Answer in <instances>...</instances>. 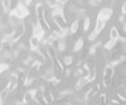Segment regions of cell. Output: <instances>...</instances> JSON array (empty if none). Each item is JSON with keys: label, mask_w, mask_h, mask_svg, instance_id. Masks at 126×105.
Returning <instances> with one entry per match:
<instances>
[{"label": "cell", "mask_w": 126, "mask_h": 105, "mask_svg": "<svg viewBox=\"0 0 126 105\" xmlns=\"http://www.w3.org/2000/svg\"><path fill=\"white\" fill-rule=\"evenodd\" d=\"M35 17H37L35 21H37L39 25H42L46 30H51L53 25H51L50 18L46 16V12H45V9H43L42 3H38V4L35 5Z\"/></svg>", "instance_id": "6da1fadb"}, {"label": "cell", "mask_w": 126, "mask_h": 105, "mask_svg": "<svg viewBox=\"0 0 126 105\" xmlns=\"http://www.w3.org/2000/svg\"><path fill=\"white\" fill-rule=\"evenodd\" d=\"M29 13H30V11L28 9V7L24 4L22 1H18L17 4H16L15 8H12L9 11V15L12 17H16V18H18V20H22V18H25L29 16Z\"/></svg>", "instance_id": "7a4b0ae2"}, {"label": "cell", "mask_w": 126, "mask_h": 105, "mask_svg": "<svg viewBox=\"0 0 126 105\" xmlns=\"http://www.w3.org/2000/svg\"><path fill=\"white\" fill-rule=\"evenodd\" d=\"M25 32H26V26H25V24H24L22 21H20V22H17L16 24V26L13 29H12V34H11V38H12V42H17L20 38H21L24 34H25Z\"/></svg>", "instance_id": "3957f363"}, {"label": "cell", "mask_w": 126, "mask_h": 105, "mask_svg": "<svg viewBox=\"0 0 126 105\" xmlns=\"http://www.w3.org/2000/svg\"><path fill=\"white\" fill-rule=\"evenodd\" d=\"M114 74V67L112 64H106L104 67V74H102V85L104 87H110Z\"/></svg>", "instance_id": "277c9868"}, {"label": "cell", "mask_w": 126, "mask_h": 105, "mask_svg": "<svg viewBox=\"0 0 126 105\" xmlns=\"http://www.w3.org/2000/svg\"><path fill=\"white\" fill-rule=\"evenodd\" d=\"M105 25H106V21H105V20H102V18H100V17H97V20H96V25H94V30H93V32L88 36V40H89V41L96 40L97 36L100 34V32L105 28Z\"/></svg>", "instance_id": "5b68a950"}, {"label": "cell", "mask_w": 126, "mask_h": 105, "mask_svg": "<svg viewBox=\"0 0 126 105\" xmlns=\"http://www.w3.org/2000/svg\"><path fill=\"white\" fill-rule=\"evenodd\" d=\"M32 36H35L39 41H41L42 38L46 36V29L43 28L42 25H39L37 21H35L34 24L32 25Z\"/></svg>", "instance_id": "8992f818"}, {"label": "cell", "mask_w": 126, "mask_h": 105, "mask_svg": "<svg viewBox=\"0 0 126 105\" xmlns=\"http://www.w3.org/2000/svg\"><path fill=\"white\" fill-rule=\"evenodd\" d=\"M18 80H20L18 75L13 72V74L11 75V79H9V81H8V84H7L5 89H7V91L9 92V93H12L16 88H17V85H18Z\"/></svg>", "instance_id": "52a82bcc"}, {"label": "cell", "mask_w": 126, "mask_h": 105, "mask_svg": "<svg viewBox=\"0 0 126 105\" xmlns=\"http://www.w3.org/2000/svg\"><path fill=\"white\" fill-rule=\"evenodd\" d=\"M39 46H41V41L38 40L35 36H32L29 38V47L33 53H37L39 50Z\"/></svg>", "instance_id": "ba28073f"}, {"label": "cell", "mask_w": 126, "mask_h": 105, "mask_svg": "<svg viewBox=\"0 0 126 105\" xmlns=\"http://www.w3.org/2000/svg\"><path fill=\"white\" fill-rule=\"evenodd\" d=\"M112 13H113V11L110 9V8H102L100 12H98L97 17H100V18H102V20L108 21L109 18L112 17Z\"/></svg>", "instance_id": "9c48e42d"}, {"label": "cell", "mask_w": 126, "mask_h": 105, "mask_svg": "<svg viewBox=\"0 0 126 105\" xmlns=\"http://www.w3.org/2000/svg\"><path fill=\"white\" fill-rule=\"evenodd\" d=\"M46 55L49 57V59L54 60V58H55V57H58V50L55 49L53 45L46 46Z\"/></svg>", "instance_id": "30bf717a"}, {"label": "cell", "mask_w": 126, "mask_h": 105, "mask_svg": "<svg viewBox=\"0 0 126 105\" xmlns=\"http://www.w3.org/2000/svg\"><path fill=\"white\" fill-rule=\"evenodd\" d=\"M78 29H79V20H78V18H74V20L71 21L70 28H68V34L78 33Z\"/></svg>", "instance_id": "8fae6325"}, {"label": "cell", "mask_w": 126, "mask_h": 105, "mask_svg": "<svg viewBox=\"0 0 126 105\" xmlns=\"http://www.w3.org/2000/svg\"><path fill=\"white\" fill-rule=\"evenodd\" d=\"M98 91H100V85H98V84H96L93 88H91L89 91L87 92V95H85V100H89L91 97H93L94 95H97V93H98Z\"/></svg>", "instance_id": "7c38bea8"}, {"label": "cell", "mask_w": 126, "mask_h": 105, "mask_svg": "<svg viewBox=\"0 0 126 105\" xmlns=\"http://www.w3.org/2000/svg\"><path fill=\"white\" fill-rule=\"evenodd\" d=\"M96 72H97L96 67H93L92 70H89V71L85 74V79H87L88 83H91V81H93L94 79H96Z\"/></svg>", "instance_id": "4fadbf2b"}, {"label": "cell", "mask_w": 126, "mask_h": 105, "mask_svg": "<svg viewBox=\"0 0 126 105\" xmlns=\"http://www.w3.org/2000/svg\"><path fill=\"white\" fill-rule=\"evenodd\" d=\"M83 47H84V41H83L81 38H79V40H78V41L74 44L72 51H74V53H79V51H80V50H81Z\"/></svg>", "instance_id": "5bb4252c"}, {"label": "cell", "mask_w": 126, "mask_h": 105, "mask_svg": "<svg viewBox=\"0 0 126 105\" xmlns=\"http://www.w3.org/2000/svg\"><path fill=\"white\" fill-rule=\"evenodd\" d=\"M109 37H110V40H113V41H118V38H120V32H118V29L116 26H113V28L110 29Z\"/></svg>", "instance_id": "9a60e30c"}, {"label": "cell", "mask_w": 126, "mask_h": 105, "mask_svg": "<svg viewBox=\"0 0 126 105\" xmlns=\"http://www.w3.org/2000/svg\"><path fill=\"white\" fill-rule=\"evenodd\" d=\"M54 62H55V67L59 70V72H63L64 71V64H63V60H61L58 57L54 58Z\"/></svg>", "instance_id": "2e32d148"}, {"label": "cell", "mask_w": 126, "mask_h": 105, "mask_svg": "<svg viewBox=\"0 0 126 105\" xmlns=\"http://www.w3.org/2000/svg\"><path fill=\"white\" fill-rule=\"evenodd\" d=\"M58 51L59 53H63L66 50V41H64V38H61V40H58Z\"/></svg>", "instance_id": "e0dca14e"}, {"label": "cell", "mask_w": 126, "mask_h": 105, "mask_svg": "<svg viewBox=\"0 0 126 105\" xmlns=\"http://www.w3.org/2000/svg\"><path fill=\"white\" fill-rule=\"evenodd\" d=\"M12 1H13V0H1V7H3V9L5 11V12H8V11L11 9Z\"/></svg>", "instance_id": "ac0fdd59"}, {"label": "cell", "mask_w": 126, "mask_h": 105, "mask_svg": "<svg viewBox=\"0 0 126 105\" xmlns=\"http://www.w3.org/2000/svg\"><path fill=\"white\" fill-rule=\"evenodd\" d=\"M87 83H88V81H87V79H85V75L81 76L80 79L78 80V83H76V89H81L84 85H87Z\"/></svg>", "instance_id": "d6986e66"}, {"label": "cell", "mask_w": 126, "mask_h": 105, "mask_svg": "<svg viewBox=\"0 0 126 105\" xmlns=\"http://www.w3.org/2000/svg\"><path fill=\"white\" fill-rule=\"evenodd\" d=\"M74 63V57L72 55H66V57H63V64L64 66H67V67H68V66H71Z\"/></svg>", "instance_id": "ffe728a7"}, {"label": "cell", "mask_w": 126, "mask_h": 105, "mask_svg": "<svg viewBox=\"0 0 126 105\" xmlns=\"http://www.w3.org/2000/svg\"><path fill=\"white\" fill-rule=\"evenodd\" d=\"M117 44V41H113V40H109L108 42H105V45H104V49L105 50H112L114 46H116Z\"/></svg>", "instance_id": "44dd1931"}, {"label": "cell", "mask_w": 126, "mask_h": 105, "mask_svg": "<svg viewBox=\"0 0 126 105\" xmlns=\"http://www.w3.org/2000/svg\"><path fill=\"white\" fill-rule=\"evenodd\" d=\"M41 66H42V62H39V60H34L33 63L30 64V70H33V71H38V70L41 68Z\"/></svg>", "instance_id": "7402d4cb"}, {"label": "cell", "mask_w": 126, "mask_h": 105, "mask_svg": "<svg viewBox=\"0 0 126 105\" xmlns=\"http://www.w3.org/2000/svg\"><path fill=\"white\" fill-rule=\"evenodd\" d=\"M89 25H91V20H89V17H84V24H83V30H84V32H88Z\"/></svg>", "instance_id": "603a6c76"}, {"label": "cell", "mask_w": 126, "mask_h": 105, "mask_svg": "<svg viewBox=\"0 0 126 105\" xmlns=\"http://www.w3.org/2000/svg\"><path fill=\"white\" fill-rule=\"evenodd\" d=\"M100 45H101L100 42H97L96 45L91 46V49H89V54H91V55H94V54H96V51H97V47H98V46H100Z\"/></svg>", "instance_id": "cb8c5ba5"}, {"label": "cell", "mask_w": 126, "mask_h": 105, "mask_svg": "<svg viewBox=\"0 0 126 105\" xmlns=\"http://www.w3.org/2000/svg\"><path fill=\"white\" fill-rule=\"evenodd\" d=\"M9 70V64L8 63H0V74H4Z\"/></svg>", "instance_id": "d4e9b609"}, {"label": "cell", "mask_w": 126, "mask_h": 105, "mask_svg": "<svg viewBox=\"0 0 126 105\" xmlns=\"http://www.w3.org/2000/svg\"><path fill=\"white\" fill-rule=\"evenodd\" d=\"M106 101H108V97H106L105 93H101V95L98 96V99H97V103H102V104H105Z\"/></svg>", "instance_id": "484cf974"}, {"label": "cell", "mask_w": 126, "mask_h": 105, "mask_svg": "<svg viewBox=\"0 0 126 105\" xmlns=\"http://www.w3.org/2000/svg\"><path fill=\"white\" fill-rule=\"evenodd\" d=\"M84 72H85V71H84L83 68H79V70H76V71L74 72V75H75V76H81Z\"/></svg>", "instance_id": "4316f807"}, {"label": "cell", "mask_w": 126, "mask_h": 105, "mask_svg": "<svg viewBox=\"0 0 126 105\" xmlns=\"http://www.w3.org/2000/svg\"><path fill=\"white\" fill-rule=\"evenodd\" d=\"M121 12H122V15H126V3H124V4H122Z\"/></svg>", "instance_id": "83f0119b"}, {"label": "cell", "mask_w": 126, "mask_h": 105, "mask_svg": "<svg viewBox=\"0 0 126 105\" xmlns=\"http://www.w3.org/2000/svg\"><path fill=\"white\" fill-rule=\"evenodd\" d=\"M64 72H66V76H70V75H71V71H70V70H66Z\"/></svg>", "instance_id": "f1b7e54d"}, {"label": "cell", "mask_w": 126, "mask_h": 105, "mask_svg": "<svg viewBox=\"0 0 126 105\" xmlns=\"http://www.w3.org/2000/svg\"><path fill=\"white\" fill-rule=\"evenodd\" d=\"M110 103H113V104L116 103V104H117V103H118V100H116V99H113V100H110Z\"/></svg>", "instance_id": "f546056e"}, {"label": "cell", "mask_w": 126, "mask_h": 105, "mask_svg": "<svg viewBox=\"0 0 126 105\" xmlns=\"http://www.w3.org/2000/svg\"><path fill=\"white\" fill-rule=\"evenodd\" d=\"M120 22H124V15H122V16L120 17Z\"/></svg>", "instance_id": "4dcf8cb0"}, {"label": "cell", "mask_w": 126, "mask_h": 105, "mask_svg": "<svg viewBox=\"0 0 126 105\" xmlns=\"http://www.w3.org/2000/svg\"><path fill=\"white\" fill-rule=\"evenodd\" d=\"M124 30H125V33H126V22L124 24Z\"/></svg>", "instance_id": "1f68e13d"}, {"label": "cell", "mask_w": 126, "mask_h": 105, "mask_svg": "<svg viewBox=\"0 0 126 105\" xmlns=\"http://www.w3.org/2000/svg\"><path fill=\"white\" fill-rule=\"evenodd\" d=\"M61 1L63 3V4H64V3H67V1H68V0H61Z\"/></svg>", "instance_id": "d6a6232c"}, {"label": "cell", "mask_w": 126, "mask_h": 105, "mask_svg": "<svg viewBox=\"0 0 126 105\" xmlns=\"http://www.w3.org/2000/svg\"><path fill=\"white\" fill-rule=\"evenodd\" d=\"M96 1H97V3H100V1H101V0H96Z\"/></svg>", "instance_id": "836d02e7"}]
</instances>
